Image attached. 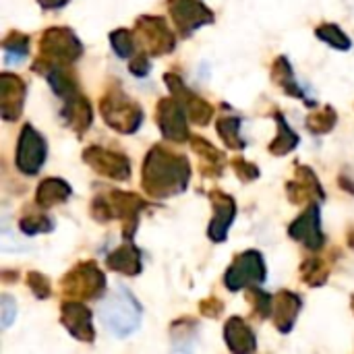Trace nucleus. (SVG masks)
I'll list each match as a JSON object with an SVG mask.
<instances>
[{
  "label": "nucleus",
  "instance_id": "nucleus-8",
  "mask_svg": "<svg viewBox=\"0 0 354 354\" xmlns=\"http://www.w3.org/2000/svg\"><path fill=\"white\" fill-rule=\"evenodd\" d=\"M135 35L141 39V44L149 52V56L170 54L176 48V35L166 25L164 17H156V15L139 17L137 25H135Z\"/></svg>",
  "mask_w": 354,
  "mask_h": 354
},
{
  "label": "nucleus",
  "instance_id": "nucleus-31",
  "mask_svg": "<svg viewBox=\"0 0 354 354\" xmlns=\"http://www.w3.org/2000/svg\"><path fill=\"white\" fill-rule=\"evenodd\" d=\"M315 35H317L324 44H328V46H332V48H336V50H351V46H353L351 37H348L336 23H324V25H319V27L315 29Z\"/></svg>",
  "mask_w": 354,
  "mask_h": 354
},
{
  "label": "nucleus",
  "instance_id": "nucleus-37",
  "mask_svg": "<svg viewBox=\"0 0 354 354\" xmlns=\"http://www.w3.org/2000/svg\"><path fill=\"white\" fill-rule=\"evenodd\" d=\"M0 309H2V330H6L12 324L15 315H17V303H15V299L10 295H2L0 297Z\"/></svg>",
  "mask_w": 354,
  "mask_h": 354
},
{
  "label": "nucleus",
  "instance_id": "nucleus-6",
  "mask_svg": "<svg viewBox=\"0 0 354 354\" xmlns=\"http://www.w3.org/2000/svg\"><path fill=\"white\" fill-rule=\"evenodd\" d=\"M83 56V44L75 31L66 27H52L41 33L39 58L52 64H73Z\"/></svg>",
  "mask_w": 354,
  "mask_h": 354
},
{
  "label": "nucleus",
  "instance_id": "nucleus-36",
  "mask_svg": "<svg viewBox=\"0 0 354 354\" xmlns=\"http://www.w3.org/2000/svg\"><path fill=\"white\" fill-rule=\"evenodd\" d=\"M232 168H234L236 176H239L243 183H253V180H257V178H259V168H257L255 164H251V162L243 160V158L232 160Z\"/></svg>",
  "mask_w": 354,
  "mask_h": 354
},
{
  "label": "nucleus",
  "instance_id": "nucleus-16",
  "mask_svg": "<svg viewBox=\"0 0 354 354\" xmlns=\"http://www.w3.org/2000/svg\"><path fill=\"white\" fill-rule=\"evenodd\" d=\"M27 95V85L21 77L12 73L0 75V114L4 120L12 122L21 116Z\"/></svg>",
  "mask_w": 354,
  "mask_h": 354
},
{
  "label": "nucleus",
  "instance_id": "nucleus-39",
  "mask_svg": "<svg viewBox=\"0 0 354 354\" xmlns=\"http://www.w3.org/2000/svg\"><path fill=\"white\" fill-rule=\"evenodd\" d=\"M129 68H131V73H133V75H137V77H145V75L149 73V68H151L149 54H147V52H141V54L133 56V60H131Z\"/></svg>",
  "mask_w": 354,
  "mask_h": 354
},
{
  "label": "nucleus",
  "instance_id": "nucleus-40",
  "mask_svg": "<svg viewBox=\"0 0 354 354\" xmlns=\"http://www.w3.org/2000/svg\"><path fill=\"white\" fill-rule=\"evenodd\" d=\"M71 0H37V4L44 8V10H54V8H62L66 6Z\"/></svg>",
  "mask_w": 354,
  "mask_h": 354
},
{
  "label": "nucleus",
  "instance_id": "nucleus-23",
  "mask_svg": "<svg viewBox=\"0 0 354 354\" xmlns=\"http://www.w3.org/2000/svg\"><path fill=\"white\" fill-rule=\"evenodd\" d=\"M272 81L286 93V95H290V97H297V100H303V102H307L311 108L315 106L313 102H309L307 100V95H305V91L301 89V85L297 83V79H295V71H292V64H290V60L286 58V56H278L276 58V62L272 64Z\"/></svg>",
  "mask_w": 354,
  "mask_h": 354
},
{
  "label": "nucleus",
  "instance_id": "nucleus-34",
  "mask_svg": "<svg viewBox=\"0 0 354 354\" xmlns=\"http://www.w3.org/2000/svg\"><path fill=\"white\" fill-rule=\"evenodd\" d=\"M19 228H21L23 234L35 236V234H41V232H52L54 230V222L48 216H44V214H29V216L21 218Z\"/></svg>",
  "mask_w": 354,
  "mask_h": 354
},
{
  "label": "nucleus",
  "instance_id": "nucleus-3",
  "mask_svg": "<svg viewBox=\"0 0 354 354\" xmlns=\"http://www.w3.org/2000/svg\"><path fill=\"white\" fill-rule=\"evenodd\" d=\"M102 326L116 338H129L141 326V305L122 284L112 290L100 305Z\"/></svg>",
  "mask_w": 354,
  "mask_h": 354
},
{
  "label": "nucleus",
  "instance_id": "nucleus-33",
  "mask_svg": "<svg viewBox=\"0 0 354 354\" xmlns=\"http://www.w3.org/2000/svg\"><path fill=\"white\" fill-rule=\"evenodd\" d=\"M135 39H137L135 31H129V29H116L110 33V46L118 58H131L133 56Z\"/></svg>",
  "mask_w": 354,
  "mask_h": 354
},
{
  "label": "nucleus",
  "instance_id": "nucleus-17",
  "mask_svg": "<svg viewBox=\"0 0 354 354\" xmlns=\"http://www.w3.org/2000/svg\"><path fill=\"white\" fill-rule=\"evenodd\" d=\"M209 199L214 203V218L209 222L207 236L214 243H224L228 236V230L236 218V201L222 191H212Z\"/></svg>",
  "mask_w": 354,
  "mask_h": 354
},
{
  "label": "nucleus",
  "instance_id": "nucleus-35",
  "mask_svg": "<svg viewBox=\"0 0 354 354\" xmlns=\"http://www.w3.org/2000/svg\"><path fill=\"white\" fill-rule=\"evenodd\" d=\"M27 284L31 288V292L37 297V299H48L52 295V288H50V280L39 274V272H29L27 274Z\"/></svg>",
  "mask_w": 354,
  "mask_h": 354
},
{
  "label": "nucleus",
  "instance_id": "nucleus-20",
  "mask_svg": "<svg viewBox=\"0 0 354 354\" xmlns=\"http://www.w3.org/2000/svg\"><path fill=\"white\" fill-rule=\"evenodd\" d=\"M303 309V299L290 290H282L278 295H274V324H276V330L282 332V334H290L292 328H295V322L299 317Z\"/></svg>",
  "mask_w": 354,
  "mask_h": 354
},
{
  "label": "nucleus",
  "instance_id": "nucleus-5",
  "mask_svg": "<svg viewBox=\"0 0 354 354\" xmlns=\"http://www.w3.org/2000/svg\"><path fill=\"white\" fill-rule=\"evenodd\" d=\"M62 292L73 301H97L106 292V276L95 261H83L62 278Z\"/></svg>",
  "mask_w": 354,
  "mask_h": 354
},
{
  "label": "nucleus",
  "instance_id": "nucleus-18",
  "mask_svg": "<svg viewBox=\"0 0 354 354\" xmlns=\"http://www.w3.org/2000/svg\"><path fill=\"white\" fill-rule=\"evenodd\" d=\"M286 195L295 205H303V203H311V201H324L326 199V191L319 183V178L315 176V172L307 166H299L297 174L292 180L286 183Z\"/></svg>",
  "mask_w": 354,
  "mask_h": 354
},
{
  "label": "nucleus",
  "instance_id": "nucleus-28",
  "mask_svg": "<svg viewBox=\"0 0 354 354\" xmlns=\"http://www.w3.org/2000/svg\"><path fill=\"white\" fill-rule=\"evenodd\" d=\"M218 135L222 137V141L226 143V147L230 149H245L247 141L241 137V118L239 116H224L216 122Z\"/></svg>",
  "mask_w": 354,
  "mask_h": 354
},
{
  "label": "nucleus",
  "instance_id": "nucleus-15",
  "mask_svg": "<svg viewBox=\"0 0 354 354\" xmlns=\"http://www.w3.org/2000/svg\"><path fill=\"white\" fill-rule=\"evenodd\" d=\"M60 322L66 328V332L79 340V342H93L95 340V328H93V317L87 305L83 301H73L68 299L60 307Z\"/></svg>",
  "mask_w": 354,
  "mask_h": 354
},
{
  "label": "nucleus",
  "instance_id": "nucleus-9",
  "mask_svg": "<svg viewBox=\"0 0 354 354\" xmlns=\"http://www.w3.org/2000/svg\"><path fill=\"white\" fill-rule=\"evenodd\" d=\"M46 156H48L46 139L31 124H25L21 129L19 143H17V156H15L17 170L25 176H33L41 170Z\"/></svg>",
  "mask_w": 354,
  "mask_h": 354
},
{
  "label": "nucleus",
  "instance_id": "nucleus-11",
  "mask_svg": "<svg viewBox=\"0 0 354 354\" xmlns=\"http://www.w3.org/2000/svg\"><path fill=\"white\" fill-rule=\"evenodd\" d=\"M168 10L183 37L193 35L203 25H212L216 19L201 0H168Z\"/></svg>",
  "mask_w": 354,
  "mask_h": 354
},
{
  "label": "nucleus",
  "instance_id": "nucleus-21",
  "mask_svg": "<svg viewBox=\"0 0 354 354\" xmlns=\"http://www.w3.org/2000/svg\"><path fill=\"white\" fill-rule=\"evenodd\" d=\"M224 338H226V346L236 354L253 353L257 348L255 334L243 317H230L226 322Z\"/></svg>",
  "mask_w": 354,
  "mask_h": 354
},
{
  "label": "nucleus",
  "instance_id": "nucleus-4",
  "mask_svg": "<svg viewBox=\"0 0 354 354\" xmlns=\"http://www.w3.org/2000/svg\"><path fill=\"white\" fill-rule=\"evenodd\" d=\"M100 112L106 120V124L122 135H133L139 131L143 122V110L137 102H133L122 89L114 87L110 89L102 102H100Z\"/></svg>",
  "mask_w": 354,
  "mask_h": 354
},
{
  "label": "nucleus",
  "instance_id": "nucleus-24",
  "mask_svg": "<svg viewBox=\"0 0 354 354\" xmlns=\"http://www.w3.org/2000/svg\"><path fill=\"white\" fill-rule=\"evenodd\" d=\"M71 195H73V189L66 180L46 178L39 183V187L35 191V205H39L41 209H48V207L64 203Z\"/></svg>",
  "mask_w": 354,
  "mask_h": 354
},
{
  "label": "nucleus",
  "instance_id": "nucleus-26",
  "mask_svg": "<svg viewBox=\"0 0 354 354\" xmlns=\"http://www.w3.org/2000/svg\"><path fill=\"white\" fill-rule=\"evenodd\" d=\"M274 118H276V124H278V135L270 143V153L272 156H286V153H290L299 145L301 139L292 131V127L288 124V120H286V116L282 112H276Z\"/></svg>",
  "mask_w": 354,
  "mask_h": 354
},
{
  "label": "nucleus",
  "instance_id": "nucleus-2",
  "mask_svg": "<svg viewBox=\"0 0 354 354\" xmlns=\"http://www.w3.org/2000/svg\"><path fill=\"white\" fill-rule=\"evenodd\" d=\"M147 207V201L141 199L135 193L124 191H108L97 195L91 201V216L93 220L106 224L114 218L122 222V236L124 241H131L139 226V214Z\"/></svg>",
  "mask_w": 354,
  "mask_h": 354
},
{
  "label": "nucleus",
  "instance_id": "nucleus-29",
  "mask_svg": "<svg viewBox=\"0 0 354 354\" xmlns=\"http://www.w3.org/2000/svg\"><path fill=\"white\" fill-rule=\"evenodd\" d=\"M336 120H338L336 110L332 106H326L307 116V129L311 135H326L336 127Z\"/></svg>",
  "mask_w": 354,
  "mask_h": 354
},
{
  "label": "nucleus",
  "instance_id": "nucleus-10",
  "mask_svg": "<svg viewBox=\"0 0 354 354\" xmlns=\"http://www.w3.org/2000/svg\"><path fill=\"white\" fill-rule=\"evenodd\" d=\"M187 110L185 106L174 97H162L158 102V112H156V120L160 127V133L164 139L172 141V143H185L191 139L189 135V124H187Z\"/></svg>",
  "mask_w": 354,
  "mask_h": 354
},
{
  "label": "nucleus",
  "instance_id": "nucleus-25",
  "mask_svg": "<svg viewBox=\"0 0 354 354\" xmlns=\"http://www.w3.org/2000/svg\"><path fill=\"white\" fill-rule=\"evenodd\" d=\"M191 147L197 156L203 160V170L207 176H220L224 168V153L216 149L207 139L203 137H191Z\"/></svg>",
  "mask_w": 354,
  "mask_h": 354
},
{
  "label": "nucleus",
  "instance_id": "nucleus-41",
  "mask_svg": "<svg viewBox=\"0 0 354 354\" xmlns=\"http://www.w3.org/2000/svg\"><path fill=\"white\" fill-rule=\"evenodd\" d=\"M353 311H354V297H353Z\"/></svg>",
  "mask_w": 354,
  "mask_h": 354
},
{
  "label": "nucleus",
  "instance_id": "nucleus-1",
  "mask_svg": "<svg viewBox=\"0 0 354 354\" xmlns=\"http://www.w3.org/2000/svg\"><path fill=\"white\" fill-rule=\"evenodd\" d=\"M191 166L185 156H178L162 145L149 149L143 162V189L156 199H168L187 191Z\"/></svg>",
  "mask_w": 354,
  "mask_h": 354
},
{
  "label": "nucleus",
  "instance_id": "nucleus-7",
  "mask_svg": "<svg viewBox=\"0 0 354 354\" xmlns=\"http://www.w3.org/2000/svg\"><path fill=\"white\" fill-rule=\"evenodd\" d=\"M266 278H268V270H266L263 255L251 249L241 253L232 261V266L224 276V284L230 292H239L249 286H259L261 282H266Z\"/></svg>",
  "mask_w": 354,
  "mask_h": 354
},
{
  "label": "nucleus",
  "instance_id": "nucleus-38",
  "mask_svg": "<svg viewBox=\"0 0 354 354\" xmlns=\"http://www.w3.org/2000/svg\"><path fill=\"white\" fill-rule=\"evenodd\" d=\"M199 311L205 315V317H220L222 311H224V305L218 297H207L199 303Z\"/></svg>",
  "mask_w": 354,
  "mask_h": 354
},
{
  "label": "nucleus",
  "instance_id": "nucleus-27",
  "mask_svg": "<svg viewBox=\"0 0 354 354\" xmlns=\"http://www.w3.org/2000/svg\"><path fill=\"white\" fill-rule=\"evenodd\" d=\"M6 64H21L29 56V35L21 31H10L2 41Z\"/></svg>",
  "mask_w": 354,
  "mask_h": 354
},
{
  "label": "nucleus",
  "instance_id": "nucleus-12",
  "mask_svg": "<svg viewBox=\"0 0 354 354\" xmlns=\"http://www.w3.org/2000/svg\"><path fill=\"white\" fill-rule=\"evenodd\" d=\"M83 162L93 168L97 174L102 176H108L112 180H118V183H124L131 178V162L127 156L122 153H116V151H110L106 147H97V145H91L83 151Z\"/></svg>",
  "mask_w": 354,
  "mask_h": 354
},
{
  "label": "nucleus",
  "instance_id": "nucleus-13",
  "mask_svg": "<svg viewBox=\"0 0 354 354\" xmlns=\"http://www.w3.org/2000/svg\"><path fill=\"white\" fill-rule=\"evenodd\" d=\"M290 239L303 243L309 251H319L326 243L324 230H322V212L319 201H311L309 207L290 224L288 228Z\"/></svg>",
  "mask_w": 354,
  "mask_h": 354
},
{
  "label": "nucleus",
  "instance_id": "nucleus-22",
  "mask_svg": "<svg viewBox=\"0 0 354 354\" xmlns=\"http://www.w3.org/2000/svg\"><path fill=\"white\" fill-rule=\"evenodd\" d=\"M106 266L118 274H124V276H137L141 274L143 270V259H141V251L131 243V241H124L116 251H112L108 257H106Z\"/></svg>",
  "mask_w": 354,
  "mask_h": 354
},
{
  "label": "nucleus",
  "instance_id": "nucleus-32",
  "mask_svg": "<svg viewBox=\"0 0 354 354\" xmlns=\"http://www.w3.org/2000/svg\"><path fill=\"white\" fill-rule=\"evenodd\" d=\"M247 299L253 303V313L259 319H268L274 315V297L268 295L266 290H261L259 286L247 288Z\"/></svg>",
  "mask_w": 354,
  "mask_h": 354
},
{
  "label": "nucleus",
  "instance_id": "nucleus-30",
  "mask_svg": "<svg viewBox=\"0 0 354 354\" xmlns=\"http://www.w3.org/2000/svg\"><path fill=\"white\" fill-rule=\"evenodd\" d=\"M301 278H303V282H307L309 286H315V288H317V286L328 284L330 270H328V266H326L324 259L311 257V259H307V261L301 266Z\"/></svg>",
  "mask_w": 354,
  "mask_h": 354
},
{
  "label": "nucleus",
  "instance_id": "nucleus-14",
  "mask_svg": "<svg viewBox=\"0 0 354 354\" xmlns=\"http://www.w3.org/2000/svg\"><path fill=\"white\" fill-rule=\"evenodd\" d=\"M164 83L170 89V95H174L185 106V110L189 114V120H193L195 124H209V120L214 118V108L203 97H199L197 93H193L183 83V79L176 77L174 73H166L164 75Z\"/></svg>",
  "mask_w": 354,
  "mask_h": 354
},
{
  "label": "nucleus",
  "instance_id": "nucleus-19",
  "mask_svg": "<svg viewBox=\"0 0 354 354\" xmlns=\"http://www.w3.org/2000/svg\"><path fill=\"white\" fill-rule=\"evenodd\" d=\"M62 118H64V124L71 131H75L77 137H83L93 122V110H91L89 100L81 95V91L66 97L62 106Z\"/></svg>",
  "mask_w": 354,
  "mask_h": 354
}]
</instances>
